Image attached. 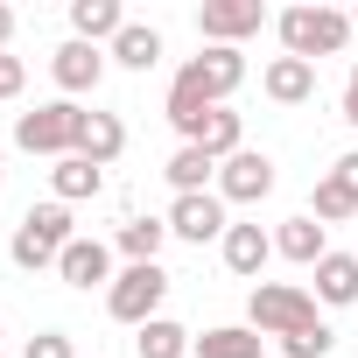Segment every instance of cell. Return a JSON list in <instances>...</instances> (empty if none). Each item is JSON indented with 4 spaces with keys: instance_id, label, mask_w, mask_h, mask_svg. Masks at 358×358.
<instances>
[{
    "instance_id": "obj_1",
    "label": "cell",
    "mask_w": 358,
    "mask_h": 358,
    "mask_svg": "<svg viewBox=\"0 0 358 358\" xmlns=\"http://www.w3.org/2000/svg\"><path fill=\"white\" fill-rule=\"evenodd\" d=\"M246 323H253L260 337H295V330H309V323H323V316H316V295H309V288H295V281H253Z\"/></svg>"
},
{
    "instance_id": "obj_2",
    "label": "cell",
    "mask_w": 358,
    "mask_h": 358,
    "mask_svg": "<svg viewBox=\"0 0 358 358\" xmlns=\"http://www.w3.org/2000/svg\"><path fill=\"white\" fill-rule=\"evenodd\" d=\"M71 239H78V232H71V204L50 197V204H29V218L15 225V246H8V253H15V267L36 274V267H57Z\"/></svg>"
},
{
    "instance_id": "obj_3",
    "label": "cell",
    "mask_w": 358,
    "mask_h": 358,
    "mask_svg": "<svg viewBox=\"0 0 358 358\" xmlns=\"http://www.w3.org/2000/svg\"><path fill=\"white\" fill-rule=\"evenodd\" d=\"M274 29H281V50H288V57H302V64L337 57V50L351 43V15H337V8H288Z\"/></svg>"
},
{
    "instance_id": "obj_4",
    "label": "cell",
    "mask_w": 358,
    "mask_h": 358,
    "mask_svg": "<svg viewBox=\"0 0 358 358\" xmlns=\"http://www.w3.org/2000/svg\"><path fill=\"white\" fill-rule=\"evenodd\" d=\"M78 127H85V106L78 99H50V106H36V113L15 120V148L64 162V155H78Z\"/></svg>"
},
{
    "instance_id": "obj_5",
    "label": "cell",
    "mask_w": 358,
    "mask_h": 358,
    "mask_svg": "<svg viewBox=\"0 0 358 358\" xmlns=\"http://www.w3.org/2000/svg\"><path fill=\"white\" fill-rule=\"evenodd\" d=\"M162 295H169V274H162V260H148V267H127L113 288H106V309L120 316V323H155L162 316Z\"/></svg>"
},
{
    "instance_id": "obj_6",
    "label": "cell",
    "mask_w": 358,
    "mask_h": 358,
    "mask_svg": "<svg viewBox=\"0 0 358 358\" xmlns=\"http://www.w3.org/2000/svg\"><path fill=\"white\" fill-rule=\"evenodd\" d=\"M239 85H246V57L239 50H204V57H190L176 71V92H197L204 106H225Z\"/></svg>"
},
{
    "instance_id": "obj_7",
    "label": "cell",
    "mask_w": 358,
    "mask_h": 358,
    "mask_svg": "<svg viewBox=\"0 0 358 358\" xmlns=\"http://www.w3.org/2000/svg\"><path fill=\"white\" fill-rule=\"evenodd\" d=\"M260 22H267L260 0H204V8H197V36L211 50H239L246 36H260Z\"/></svg>"
},
{
    "instance_id": "obj_8",
    "label": "cell",
    "mask_w": 358,
    "mask_h": 358,
    "mask_svg": "<svg viewBox=\"0 0 358 358\" xmlns=\"http://www.w3.org/2000/svg\"><path fill=\"white\" fill-rule=\"evenodd\" d=\"M225 232H232V218H225V197L218 190H197V197H176L169 204V239L204 246V239H225Z\"/></svg>"
},
{
    "instance_id": "obj_9",
    "label": "cell",
    "mask_w": 358,
    "mask_h": 358,
    "mask_svg": "<svg viewBox=\"0 0 358 358\" xmlns=\"http://www.w3.org/2000/svg\"><path fill=\"white\" fill-rule=\"evenodd\" d=\"M267 190H274V162H267V155L239 148L232 162H218V197H225V204H260Z\"/></svg>"
},
{
    "instance_id": "obj_10",
    "label": "cell",
    "mask_w": 358,
    "mask_h": 358,
    "mask_svg": "<svg viewBox=\"0 0 358 358\" xmlns=\"http://www.w3.org/2000/svg\"><path fill=\"white\" fill-rule=\"evenodd\" d=\"M57 274H64L71 288H85V295L120 281V274H113V246H106V239H71V246H64V260H57Z\"/></svg>"
},
{
    "instance_id": "obj_11",
    "label": "cell",
    "mask_w": 358,
    "mask_h": 358,
    "mask_svg": "<svg viewBox=\"0 0 358 358\" xmlns=\"http://www.w3.org/2000/svg\"><path fill=\"white\" fill-rule=\"evenodd\" d=\"M50 78L64 85V99H78V92H99V78H106V57H99L92 43H78V36H71V43L50 57Z\"/></svg>"
},
{
    "instance_id": "obj_12",
    "label": "cell",
    "mask_w": 358,
    "mask_h": 358,
    "mask_svg": "<svg viewBox=\"0 0 358 358\" xmlns=\"http://www.w3.org/2000/svg\"><path fill=\"white\" fill-rule=\"evenodd\" d=\"M260 85H267L274 106H309V99H316V64H302V57H274Z\"/></svg>"
},
{
    "instance_id": "obj_13",
    "label": "cell",
    "mask_w": 358,
    "mask_h": 358,
    "mask_svg": "<svg viewBox=\"0 0 358 358\" xmlns=\"http://www.w3.org/2000/svg\"><path fill=\"white\" fill-rule=\"evenodd\" d=\"M316 302H330V309L358 302V253H323L316 260Z\"/></svg>"
},
{
    "instance_id": "obj_14",
    "label": "cell",
    "mask_w": 358,
    "mask_h": 358,
    "mask_svg": "<svg viewBox=\"0 0 358 358\" xmlns=\"http://www.w3.org/2000/svg\"><path fill=\"white\" fill-rule=\"evenodd\" d=\"M50 190H57V204H85V197L106 190V169L85 162V155H64V162L50 169Z\"/></svg>"
},
{
    "instance_id": "obj_15",
    "label": "cell",
    "mask_w": 358,
    "mask_h": 358,
    "mask_svg": "<svg viewBox=\"0 0 358 358\" xmlns=\"http://www.w3.org/2000/svg\"><path fill=\"white\" fill-rule=\"evenodd\" d=\"M120 29H127L120 0H71V36H78V43H92V50H99V43H113Z\"/></svg>"
},
{
    "instance_id": "obj_16",
    "label": "cell",
    "mask_w": 358,
    "mask_h": 358,
    "mask_svg": "<svg viewBox=\"0 0 358 358\" xmlns=\"http://www.w3.org/2000/svg\"><path fill=\"white\" fill-rule=\"evenodd\" d=\"M120 148H127V127H120V113H85V127H78V155L85 162H120Z\"/></svg>"
},
{
    "instance_id": "obj_17",
    "label": "cell",
    "mask_w": 358,
    "mask_h": 358,
    "mask_svg": "<svg viewBox=\"0 0 358 358\" xmlns=\"http://www.w3.org/2000/svg\"><path fill=\"white\" fill-rule=\"evenodd\" d=\"M113 246L127 253V267H148V260H162V246H169V218H127Z\"/></svg>"
},
{
    "instance_id": "obj_18",
    "label": "cell",
    "mask_w": 358,
    "mask_h": 358,
    "mask_svg": "<svg viewBox=\"0 0 358 358\" xmlns=\"http://www.w3.org/2000/svg\"><path fill=\"white\" fill-rule=\"evenodd\" d=\"M190 358H260V330L253 323H218L190 344Z\"/></svg>"
},
{
    "instance_id": "obj_19",
    "label": "cell",
    "mask_w": 358,
    "mask_h": 358,
    "mask_svg": "<svg viewBox=\"0 0 358 358\" xmlns=\"http://www.w3.org/2000/svg\"><path fill=\"white\" fill-rule=\"evenodd\" d=\"M190 344H197V337L176 323V316H155V323L134 330V351H141V358H190Z\"/></svg>"
},
{
    "instance_id": "obj_20",
    "label": "cell",
    "mask_w": 358,
    "mask_h": 358,
    "mask_svg": "<svg viewBox=\"0 0 358 358\" xmlns=\"http://www.w3.org/2000/svg\"><path fill=\"white\" fill-rule=\"evenodd\" d=\"M197 148H204L211 162H232V155L246 148V120H239L232 106H211V120H204V134H197Z\"/></svg>"
},
{
    "instance_id": "obj_21",
    "label": "cell",
    "mask_w": 358,
    "mask_h": 358,
    "mask_svg": "<svg viewBox=\"0 0 358 358\" xmlns=\"http://www.w3.org/2000/svg\"><path fill=\"white\" fill-rule=\"evenodd\" d=\"M274 253H288L295 267H316L330 246H323V225H316V218H288V225L274 232Z\"/></svg>"
},
{
    "instance_id": "obj_22",
    "label": "cell",
    "mask_w": 358,
    "mask_h": 358,
    "mask_svg": "<svg viewBox=\"0 0 358 358\" xmlns=\"http://www.w3.org/2000/svg\"><path fill=\"white\" fill-rule=\"evenodd\" d=\"M267 253H274V239H267L260 225H232V232H225V267H232V274H260Z\"/></svg>"
},
{
    "instance_id": "obj_23",
    "label": "cell",
    "mask_w": 358,
    "mask_h": 358,
    "mask_svg": "<svg viewBox=\"0 0 358 358\" xmlns=\"http://www.w3.org/2000/svg\"><path fill=\"white\" fill-rule=\"evenodd\" d=\"M162 176H169V183H176V197H197V190L211 183V176H218V162H211L204 148H176Z\"/></svg>"
},
{
    "instance_id": "obj_24",
    "label": "cell",
    "mask_w": 358,
    "mask_h": 358,
    "mask_svg": "<svg viewBox=\"0 0 358 358\" xmlns=\"http://www.w3.org/2000/svg\"><path fill=\"white\" fill-rule=\"evenodd\" d=\"M113 64H127V71H155V64H162V36L141 29V22H127V29L113 36Z\"/></svg>"
},
{
    "instance_id": "obj_25",
    "label": "cell",
    "mask_w": 358,
    "mask_h": 358,
    "mask_svg": "<svg viewBox=\"0 0 358 358\" xmlns=\"http://www.w3.org/2000/svg\"><path fill=\"white\" fill-rule=\"evenodd\" d=\"M330 344H337V330L330 323H309V330L281 337V358H330Z\"/></svg>"
},
{
    "instance_id": "obj_26",
    "label": "cell",
    "mask_w": 358,
    "mask_h": 358,
    "mask_svg": "<svg viewBox=\"0 0 358 358\" xmlns=\"http://www.w3.org/2000/svg\"><path fill=\"white\" fill-rule=\"evenodd\" d=\"M323 183H337V190H344V204L358 211V155H337V162H330V176H323Z\"/></svg>"
},
{
    "instance_id": "obj_27",
    "label": "cell",
    "mask_w": 358,
    "mask_h": 358,
    "mask_svg": "<svg viewBox=\"0 0 358 358\" xmlns=\"http://www.w3.org/2000/svg\"><path fill=\"white\" fill-rule=\"evenodd\" d=\"M22 358H78V351H71V337H64V330H43V337H29V351H22Z\"/></svg>"
},
{
    "instance_id": "obj_28",
    "label": "cell",
    "mask_w": 358,
    "mask_h": 358,
    "mask_svg": "<svg viewBox=\"0 0 358 358\" xmlns=\"http://www.w3.org/2000/svg\"><path fill=\"white\" fill-rule=\"evenodd\" d=\"M22 57H8V50H0V99H22Z\"/></svg>"
},
{
    "instance_id": "obj_29",
    "label": "cell",
    "mask_w": 358,
    "mask_h": 358,
    "mask_svg": "<svg viewBox=\"0 0 358 358\" xmlns=\"http://www.w3.org/2000/svg\"><path fill=\"white\" fill-rule=\"evenodd\" d=\"M344 120L358 127V64H351V85H344Z\"/></svg>"
},
{
    "instance_id": "obj_30",
    "label": "cell",
    "mask_w": 358,
    "mask_h": 358,
    "mask_svg": "<svg viewBox=\"0 0 358 358\" xmlns=\"http://www.w3.org/2000/svg\"><path fill=\"white\" fill-rule=\"evenodd\" d=\"M8 43H15V8L0 0V50H8Z\"/></svg>"
},
{
    "instance_id": "obj_31",
    "label": "cell",
    "mask_w": 358,
    "mask_h": 358,
    "mask_svg": "<svg viewBox=\"0 0 358 358\" xmlns=\"http://www.w3.org/2000/svg\"><path fill=\"white\" fill-rule=\"evenodd\" d=\"M0 183H8V155H0Z\"/></svg>"
},
{
    "instance_id": "obj_32",
    "label": "cell",
    "mask_w": 358,
    "mask_h": 358,
    "mask_svg": "<svg viewBox=\"0 0 358 358\" xmlns=\"http://www.w3.org/2000/svg\"><path fill=\"white\" fill-rule=\"evenodd\" d=\"M351 29H358V8H351Z\"/></svg>"
}]
</instances>
